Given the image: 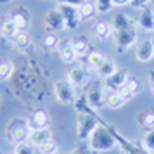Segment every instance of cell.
<instances>
[{
    "label": "cell",
    "instance_id": "22",
    "mask_svg": "<svg viewBox=\"0 0 154 154\" xmlns=\"http://www.w3.org/2000/svg\"><path fill=\"white\" fill-rule=\"evenodd\" d=\"M59 43H61V40H59V36H57L56 33H45V35L42 36V40H40V45H42V49H43V50H47V52L57 50Z\"/></svg>",
    "mask_w": 154,
    "mask_h": 154
},
{
    "label": "cell",
    "instance_id": "12",
    "mask_svg": "<svg viewBox=\"0 0 154 154\" xmlns=\"http://www.w3.org/2000/svg\"><path fill=\"white\" fill-rule=\"evenodd\" d=\"M57 54H59V57H61V61L66 64H75L76 63V52H75V49H73V43H71V40H61V43H59V47H57Z\"/></svg>",
    "mask_w": 154,
    "mask_h": 154
},
{
    "label": "cell",
    "instance_id": "11",
    "mask_svg": "<svg viewBox=\"0 0 154 154\" xmlns=\"http://www.w3.org/2000/svg\"><path fill=\"white\" fill-rule=\"evenodd\" d=\"M135 23H137V28H140L142 31L151 33V31H154V12L149 7L140 9Z\"/></svg>",
    "mask_w": 154,
    "mask_h": 154
},
{
    "label": "cell",
    "instance_id": "2",
    "mask_svg": "<svg viewBox=\"0 0 154 154\" xmlns=\"http://www.w3.org/2000/svg\"><path fill=\"white\" fill-rule=\"evenodd\" d=\"M95 109H92L90 106H87L85 109L78 107V121H76V137L80 140H88L92 132L95 130V126L100 123L99 118L95 116Z\"/></svg>",
    "mask_w": 154,
    "mask_h": 154
},
{
    "label": "cell",
    "instance_id": "39",
    "mask_svg": "<svg viewBox=\"0 0 154 154\" xmlns=\"http://www.w3.org/2000/svg\"><path fill=\"white\" fill-rule=\"evenodd\" d=\"M130 2L132 0H112L114 7H125V5H130Z\"/></svg>",
    "mask_w": 154,
    "mask_h": 154
},
{
    "label": "cell",
    "instance_id": "33",
    "mask_svg": "<svg viewBox=\"0 0 154 154\" xmlns=\"http://www.w3.org/2000/svg\"><path fill=\"white\" fill-rule=\"evenodd\" d=\"M14 154H35V146L26 140V142H21V144H16Z\"/></svg>",
    "mask_w": 154,
    "mask_h": 154
},
{
    "label": "cell",
    "instance_id": "26",
    "mask_svg": "<svg viewBox=\"0 0 154 154\" xmlns=\"http://www.w3.org/2000/svg\"><path fill=\"white\" fill-rule=\"evenodd\" d=\"M17 31H19V28L16 26V23L12 21L11 17H7L5 21L0 24V35L5 36V38H11V40H12V38H14V35L17 33Z\"/></svg>",
    "mask_w": 154,
    "mask_h": 154
},
{
    "label": "cell",
    "instance_id": "18",
    "mask_svg": "<svg viewBox=\"0 0 154 154\" xmlns=\"http://www.w3.org/2000/svg\"><path fill=\"white\" fill-rule=\"evenodd\" d=\"M29 142L33 144L35 147H40L43 146L45 142H49L52 140V132H50L49 128H40V130H31L29 133Z\"/></svg>",
    "mask_w": 154,
    "mask_h": 154
},
{
    "label": "cell",
    "instance_id": "36",
    "mask_svg": "<svg viewBox=\"0 0 154 154\" xmlns=\"http://www.w3.org/2000/svg\"><path fill=\"white\" fill-rule=\"evenodd\" d=\"M149 4H151V0H132L130 2V5H132L133 9H146V7H149Z\"/></svg>",
    "mask_w": 154,
    "mask_h": 154
},
{
    "label": "cell",
    "instance_id": "4",
    "mask_svg": "<svg viewBox=\"0 0 154 154\" xmlns=\"http://www.w3.org/2000/svg\"><path fill=\"white\" fill-rule=\"evenodd\" d=\"M137 38H139V33L133 26L112 33V42H114V47L118 52H126L130 47L137 45Z\"/></svg>",
    "mask_w": 154,
    "mask_h": 154
},
{
    "label": "cell",
    "instance_id": "17",
    "mask_svg": "<svg viewBox=\"0 0 154 154\" xmlns=\"http://www.w3.org/2000/svg\"><path fill=\"white\" fill-rule=\"evenodd\" d=\"M71 43H73V49L76 52L78 57H87L88 52H90V42L85 35H76L71 38Z\"/></svg>",
    "mask_w": 154,
    "mask_h": 154
},
{
    "label": "cell",
    "instance_id": "3",
    "mask_svg": "<svg viewBox=\"0 0 154 154\" xmlns=\"http://www.w3.org/2000/svg\"><path fill=\"white\" fill-rule=\"evenodd\" d=\"M29 133H31V128H29V125H28V119L16 118L7 125L5 135H7L9 142L21 144V142H26V140L29 139Z\"/></svg>",
    "mask_w": 154,
    "mask_h": 154
},
{
    "label": "cell",
    "instance_id": "9",
    "mask_svg": "<svg viewBox=\"0 0 154 154\" xmlns=\"http://www.w3.org/2000/svg\"><path fill=\"white\" fill-rule=\"evenodd\" d=\"M135 59L139 63H149L154 59V42L152 40H140L135 45Z\"/></svg>",
    "mask_w": 154,
    "mask_h": 154
},
{
    "label": "cell",
    "instance_id": "10",
    "mask_svg": "<svg viewBox=\"0 0 154 154\" xmlns=\"http://www.w3.org/2000/svg\"><path fill=\"white\" fill-rule=\"evenodd\" d=\"M128 76H130V75H128V71L126 69H116L111 76L104 80V88L106 90H111V92L119 90L121 87H125Z\"/></svg>",
    "mask_w": 154,
    "mask_h": 154
},
{
    "label": "cell",
    "instance_id": "41",
    "mask_svg": "<svg viewBox=\"0 0 154 154\" xmlns=\"http://www.w3.org/2000/svg\"><path fill=\"white\" fill-rule=\"evenodd\" d=\"M12 154H14V152H12Z\"/></svg>",
    "mask_w": 154,
    "mask_h": 154
},
{
    "label": "cell",
    "instance_id": "23",
    "mask_svg": "<svg viewBox=\"0 0 154 154\" xmlns=\"http://www.w3.org/2000/svg\"><path fill=\"white\" fill-rule=\"evenodd\" d=\"M104 61H106V56L102 54V52H99V50H90L88 56H87V68L97 71L99 68L102 66Z\"/></svg>",
    "mask_w": 154,
    "mask_h": 154
},
{
    "label": "cell",
    "instance_id": "27",
    "mask_svg": "<svg viewBox=\"0 0 154 154\" xmlns=\"http://www.w3.org/2000/svg\"><path fill=\"white\" fill-rule=\"evenodd\" d=\"M125 102H128V100H126L118 90L111 92V94L107 95V99H106V106H107L109 109H119L121 106H125Z\"/></svg>",
    "mask_w": 154,
    "mask_h": 154
},
{
    "label": "cell",
    "instance_id": "31",
    "mask_svg": "<svg viewBox=\"0 0 154 154\" xmlns=\"http://www.w3.org/2000/svg\"><path fill=\"white\" fill-rule=\"evenodd\" d=\"M142 147H144L149 154H154V128L146 132L144 139H142Z\"/></svg>",
    "mask_w": 154,
    "mask_h": 154
},
{
    "label": "cell",
    "instance_id": "34",
    "mask_svg": "<svg viewBox=\"0 0 154 154\" xmlns=\"http://www.w3.org/2000/svg\"><path fill=\"white\" fill-rule=\"evenodd\" d=\"M38 149H40V154H56V152H59V146L56 144V140H49V142H45L43 146H40Z\"/></svg>",
    "mask_w": 154,
    "mask_h": 154
},
{
    "label": "cell",
    "instance_id": "8",
    "mask_svg": "<svg viewBox=\"0 0 154 154\" xmlns=\"http://www.w3.org/2000/svg\"><path fill=\"white\" fill-rule=\"evenodd\" d=\"M57 9L59 12L63 14L64 23H66V29H76L82 23V16H80V11L78 7H73V5H64V4H57Z\"/></svg>",
    "mask_w": 154,
    "mask_h": 154
},
{
    "label": "cell",
    "instance_id": "14",
    "mask_svg": "<svg viewBox=\"0 0 154 154\" xmlns=\"http://www.w3.org/2000/svg\"><path fill=\"white\" fill-rule=\"evenodd\" d=\"M28 125L31 130H40V128H49V114L43 109H36L29 114Z\"/></svg>",
    "mask_w": 154,
    "mask_h": 154
},
{
    "label": "cell",
    "instance_id": "6",
    "mask_svg": "<svg viewBox=\"0 0 154 154\" xmlns=\"http://www.w3.org/2000/svg\"><path fill=\"white\" fill-rule=\"evenodd\" d=\"M43 28L47 33H57V31H63L66 29V23H64L63 14L59 12V9H50L49 12L43 17Z\"/></svg>",
    "mask_w": 154,
    "mask_h": 154
},
{
    "label": "cell",
    "instance_id": "13",
    "mask_svg": "<svg viewBox=\"0 0 154 154\" xmlns=\"http://www.w3.org/2000/svg\"><path fill=\"white\" fill-rule=\"evenodd\" d=\"M11 19L16 23V26L19 28V31L23 29H28L29 24H31V14H29L28 9H23V7H17L11 12Z\"/></svg>",
    "mask_w": 154,
    "mask_h": 154
},
{
    "label": "cell",
    "instance_id": "1",
    "mask_svg": "<svg viewBox=\"0 0 154 154\" xmlns=\"http://www.w3.org/2000/svg\"><path fill=\"white\" fill-rule=\"evenodd\" d=\"M88 146L95 151V152H107L112 147L118 146V139H116V132L107 128L106 125L99 123L95 126V130L92 132V135L88 137Z\"/></svg>",
    "mask_w": 154,
    "mask_h": 154
},
{
    "label": "cell",
    "instance_id": "38",
    "mask_svg": "<svg viewBox=\"0 0 154 154\" xmlns=\"http://www.w3.org/2000/svg\"><path fill=\"white\" fill-rule=\"evenodd\" d=\"M147 82H149V88H151V92L154 94V69L149 71V75H147Z\"/></svg>",
    "mask_w": 154,
    "mask_h": 154
},
{
    "label": "cell",
    "instance_id": "42",
    "mask_svg": "<svg viewBox=\"0 0 154 154\" xmlns=\"http://www.w3.org/2000/svg\"><path fill=\"white\" fill-rule=\"evenodd\" d=\"M152 42H154V40H152Z\"/></svg>",
    "mask_w": 154,
    "mask_h": 154
},
{
    "label": "cell",
    "instance_id": "19",
    "mask_svg": "<svg viewBox=\"0 0 154 154\" xmlns=\"http://www.w3.org/2000/svg\"><path fill=\"white\" fill-rule=\"evenodd\" d=\"M114 132H116V130H114ZM116 139H118V146L121 147V152H123V154H149L144 147L140 149L139 146L132 144L128 139H123L118 132H116Z\"/></svg>",
    "mask_w": 154,
    "mask_h": 154
},
{
    "label": "cell",
    "instance_id": "25",
    "mask_svg": "<svg viewBox=\"0 0 154 154\" xmlns=\"http://www.w3.org/2000/svg\"><path fill=\"white\" fill-rule=\"evenodd\" d=\"M137 121H139V125L142 128H146V130H152L154 128V109H146V111H142L137 116Z\"/></svg>",
    "mask_w": 154,
    "mask_h": 154
},
{
    "label": "cell",
    "instance_id": "7",
    "mask_svg": "<svg viewBox=\"0 0 154 154\" xmlns=\"http://www.w3.org/2000/svg\"><path fill=\"white\" fill-rule=\"evenodd\" d=\"M85 99H87V102H88V106H90L92 109H99V107H102L106 104V99H107L106 88L100 83H92L87 88Z\"/></svg>",
    "mask_w": 154,
    "mask_h": 154
},
{
    "label": "cell",
    "instance_id": "30",
    "mask_svg": "<svg viewBox=\"0 0 154 154\" xmlns=\"http://www.w3.org/2000/svg\"><path fill=\"white\" fill-rule=\"evenodd\" d=\"M14 73V63L12 61H0V80H9Z\"/></svg>",
    "mask_w": 154,
    "mask_h": 154
},
{
    "label": "cell",
    "instance_id": "29",
    "mask_svg": "<svg viewBox=\"0 0 154 154\" xmlns=\"http://www.w3.org/2000/svg\"><path fill=\"white\" fill-rule=\"evenodd\" d=\"M78 11H80V16H82V21H87V19L94 17V16H95V12H97L95 4H94V2H87V0H85L83 4L78 7Z\"/></svg>",
    "mask_w": 154,
    "mask_h": 154
},
{
    "label": "cell",
    "instance_id": "24",
    "mask_svg": "<svg viewBox=\"0 0 154 154\" xmlns=\"http://www.w3.org/2000/svg\"><path fill=\"white\" fill-rule=\"evenodd\" d=\"M12 43H14L16 49L19 50H24L29 47V43H31V36H29L28 29H23V31H17L12 38Z\"/></svg>",
    "mask_w": 154,
    "mask_h": 154
},
{
    "label": "cell",
    "instance_id": "15",
    "mask_svg": "<svg viewBox=\"0 0 154 154\" xmlns=\"http://www.w3.org/2000/svg\"><path fill=\"white\" fill-rule=\"evenodd\" d=\"M92 33H94V36L97 38V40H100V42H106V40H109V38H112V26L111 23L107 21H97L94 26H92Z\"/></svg>",
    "mask_w": 154,
    "mask_h": 154
},
{
    "label": "cell",
    "instance_id": "40",
    "mask_svg": "<svg viewBox=\"0 0 154 154\" xmlns=\"http://www.w3.org/2000/svg\"><path fill=\"white\" fill-rule=\"evenodd\" d=\"M56 154H59V152H56Z\"/></svg>",
    "mask_w": 154,
    "mask_h": 154
},
{
    "label": "cell",
    "instance_id": "20",
    "mask_svg": "<svg viewBox=\"0 0 154 154\" xmlns=\"http://www.w3.org/2000/svg\"><path fill=\"white\" fill-rule=\"evenodd\" d=\"M118 92L126 99V100H130V99H132L135 94H139V92H140V83H139V80H137L135 76H128V80H126L125 87H121Z\"/></svg>",
    "mask_w": 154,
    "mask_h": 154
},
{
    "label": "cell",
    "instance_id": "37",
    "mask_svg": "<svg viewBox=\"0 0 154 154\" xmlns=\"http://www.w3.org/2000/svg\"><path fill=\"white\" fill-rule=\"evenodd\" d=\"M57 4H64V5H73V7H80L85 0H56Z\"/></svg>",
    "mask_w": 154,
    "mask_h": 154
},
{
    "label": "cell",
    "instance_id": "28",
    "mask_svg": "<svg viewBox=\"0 0 154 154\" xmlns=\"http://www.w3.org/2000/svg\"><path fill=\"white\" fill-rule=\"evenodd\" d=\"M116 69H118L116 63H114L112 59H107V57H106V61L102 63V66H100V68L97 69V75L102 78V80H106V78L111 76V75H112V73H114Z\"/></svg>",
    "mask_w": 154,
    "mask_h": 154
},
{
    "label": "cell",
    "instance_id": "32",
    "mask_svg": "<svg viewBox=\"0 0 154 154\" xmlns=\"http://www.w3.org/2000/svg\"><path fill=\"white\" fill-rule=\"evenodd\" d=\"M94 4H95V9H97V14H107L114 7L112 0H95Z\"/></svg>",
    "mask_w": 154,
    "mask_h": 154
},
{
    "label": "cell",
    "instance_id": "16",
    "mask_svg": "<svg viewBox=\"0 0 154 154\" xmlns=\"http://www.w3.org/2000/svg\"><path fill=\"white\" fill-rule=\"evenodd\" d=\"M66 80H68L73 87H83V85L87 83V71H85V68H82V66H73V68L68 71Z\"/></svg>",
    "mask_w": 154,
    "mask_h": 154
},
{
    "label": "cell",
    "instance_id": "5",
    "mask_svg": "<svg viewBox=\"0 0 154 154\" xmlns=\"http://www.w3.org/2000/svg\"><path fill=\"white\" fill-rule=\"evenodd\" d=\"M54 95L56 99L64 106L75 104V87L68 82V80H59L54 83Z\"/></svg>",
    "mask_w": 154,
    "mask_h": 154
},
{
    "label": "cell",
    "instance_id": "35",
    "mask_svg": "<svg viewBox=\"0 0 154 154\" xmlns=\"http://www.w3.org/2000/svg\"><path fill=\"white\" fill-rule=\"evenodd\" d=\"M68 154H99V152H95L90 146H78V147H75V149H73L71 152H68Z\"/></svg>",
    "mask_w": 154,
    "mask_h": 154
},
{
    "label": "cell",
    "instance_id": "21",
    "mask_svg": "<svg viewBox=\"0 0 154 154\" xmlns=\"http://www.w3.org/2000/svg\"><path fill=\"white\" fill-rule=\"evenodd\" d=\"M111 26H112V31H119V29L132 28V19H130L126 14H123V12H118V14L112 16Z\"/></svg>",
    "mask_w": 154,
    "mask_h": 154
}]
</instances>
